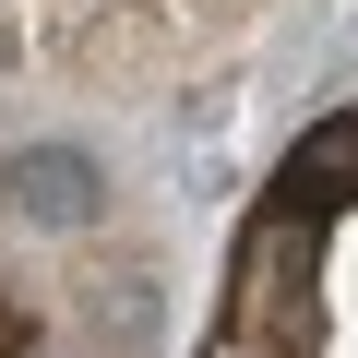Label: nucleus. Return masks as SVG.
Returning a JSON list of instances; mask_svg holds the SVG:
<instances>
[{
    "instance_id": "nucleus-2",
    "label": "nucleus",
    "mask_w": 358,
    "mask_h": 358,
    "mask_svg": "<svg viewBox=\"0 0 358 358\" xmlns=\"http://www.w3.org/2000/svg\"><path fill=\"white\" fill-rule=\"evenodd\" d=\"M287 192H299V203H310V192H358V108L299 131V155H287Z\"/></svg>"
},
{
    "instance_id": "nucleus-1",
    "label": "nucleus",
    "mask_w": 358,
    "mask_h": 358,
    "mask_svg": "<svg viewBox=\"0 0 358 358\" xmlns=\"http://www.w3.org/2000/svg\"><path fill=\"white\" fill-rule=\"evenodd\" d=\"M0 192H13V215H36V227H96L108 179H96L84 143H24L13 167H0Z\"/></svg>"
},
{
    "instance_id": "nucleus-3",
    "label": "nucleus",
    "mask_w": 358,
    "mask_h": 358,
    "mask_svg": "<svg viewBox=\"0 0 358 358\" xmlns=\"http://www.w3.org/2000/svg\"><path fill=\"white\" fill-rule=\"evenodd\" d=\"M299 48H310V72H346V60H358V0H322V24H310Z\"/></svg>"
}]
</instances>
